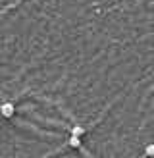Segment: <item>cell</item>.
Instances as JSON below:
<instances>
[{"label": "cell", "instance_id": "277c9868", "mask_svg": "<svg viewBox=\"0 0 154 158\" xmlns=\"http://www.w3.org/2000/svg\"><path fill=\"white\" fill-rule=\"evenodd\" d=\"M144 152H146V156H152V158H154V145H148Z\"/></svg>", "mask_w": 154, "mask_h": 158}, {"label": "cell", "instance_id": "3957f363", "mask_svg": "<svg viewBox=\"0 0 154 158\" xmlns=\"http://www.w3.org/2000/svg\"><path fill=\"white\" fill-rule=\"evenodd\" d=\"M79 145H81V139H79V137H73V135L69 137V147H73V148H77V147H79Z\"/></svg>", "mask_w": 154, "mask_h": 158}, {"label": "cell", "instance_id": "7a4b0ae2", "mask_svg": "<svg viewBox=\"0 0 154 158\" xmlns=\"http://www.w3.org/2000/svg\"><path fill=\"white\" fill-rule=\"evenodd\" d=\"M83 133H85V129L81 127V125H75V127H71V135H73V137H81Z\"/></svg>", "mask_w": 154, "mask_h": 158}, {"label": "cell", "instance_id": "6da1fadb", "mask_svg": "<svg viewBox=\"0 0 154 158\" xmlns=\"http://www.w3.org/2000/svg\"><path fill=\"white\" fill-rule=\"evenodd\" d=\"M0 114H2L4 118H12L14 114H15V104L14 102H2V104H0Z\"/></svg>", "mask_w": 154, "mask_h": 158}]
</instances>
